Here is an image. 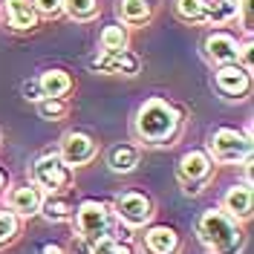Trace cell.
Instances as JSON below:
<instances>
[{"mask_svg":"<svg viewBox=\"0 0 254 254\" xmlns=\"http://www.w3.org/2000/svg\"><path fill=\"white\" fill-rule=\"evenodd\" d=\"M133 130H136V139L147 147H171L182 130V113L168 98L153 95L136 110Z\"/></svg>","mask_w":254,"mask_h":254,"instance_id":"obj_1","label":"cell"},{"mask_svg":"<svg viewBox=\"0 0 254 254\" xmlns=\"http://www.w3.org/2000/svg\"><path fill=\"white\" fill-rule=\"evenodd\" d=\"M196 237L211 254H240L246 246V234L240 220L225 214L222 208H208L196 220Z\"/></svg>","mask_w":254,"mask_h":254,"instance_id":"obj_2","label":"cell"},{"mask_svg":"<svg viewBox=\"0 0 254 254\" xmlns=\"http://www.w3.org/2000/svg\"><path fill=\"white\" fill-rule=\"evenodd\" d=\"M211 159L220 165H240L252 159V133H240L234 127H220L214 130L208 142Z\"/></svg>","mask_w":254,"mask_h":254,"instance_id":"obj_3","label":"cell"},{"mask_svg":"<svg viewBox=\"0 0 254 254\" xmlns=\"http://www.w3.org/2000/svg\"><path fill=\"white\" fill-rule=\"evenodd\" d=\"M72 220H75V231L81 237H87L90 243H98V240L110 237L116 214L104 202H98V199H84V202H78Z\"/></svg>","mask_w":254,"mask_h":254,"instance_id":"obj_4","label":"cell"},{"mask_svg":"<svg viewBox=\"0 0 254 254\" xmlns=\"http://www.w3.org/2000/svg\"><path fill=\"white\" fill-rule=\"evenodd\" d=\"M32 185H38L47 193H58L72 185V168L58 153H44L32 165Z\"/></svg>","mask_w":254,"mask_h":254,"instance_id":"obj_5","label":"cell"},{"mask_svg":"<svg viewBox=\"0 0 254 254\" xmlns=\"http://www.w3.org/2000/svg\"><path fill=\"white\" fill-rule=\"evenodd\" d=\"M211 171H214V159L205 150H188L176 162V179H179L182 190L190 196H196L205 188V182L211 179Z\"/></svg>","mask_w":254,"mask_h":254,"instance_id":"obj_6","label":"cell"},{"mask_svg":"<svg viewBox=\"0 0 254 254\" xmlns=\"http://www.w3.org/2000/svg\"><path fill=\"white\" fill-rule=\"evenodd\" d=\"M113 214H116V220L125 222L127 228H142L153 220V202H150V196H144L139 190H125V193L116 196Z\"/></svg>","mask_w":254,"mask_h":254,"instance_id":"obj_7","label":"cell"},{"mask_svg":"<svg viewBox=\"0 0 254 254\" xmlns=\"http://www.w3.org/2000/svg\"><path fill=\"white\" fill-rule=\"evenodd\" d=\"M98 153V144L90 133L84 130H66L61 136V150L58 156L69 165V168H81V165H90Z\"/></svg>","mask_w":254,"mask_h":254,"instance_id":"obj_8","label":"cell"},{"mask_svg":"<svg viewBox=\"0 0 254 254\" xmlns=\"http://www.w3.org/2000/svg\"><path fill=\"white\" fill-rule=\"evenodd\" d=\"M214 87L220 90V95L225 98H246L249 90H252V72L249 69H243L237 61L234 64H222L217 66V72H214Z\"/></svg>","mask_w":254,"mask_h":254,"instance_id":"obj_9","label":"cell"},{"mask_svg":"<svg viewBox=\"0 0 254 254\" xmlns=\"http://www.w3.org/2000/svg\"><path fill=\"white\" fill-rule=\"evenodd\" d=\"M202 52H205V58L214 64V66L234 64L237 61V52H240V41L231 35V32L214 29L205 41H202Z\"/></svg>","mask_w":254,"mask_h":254,"instance_id":"obj_10","label":"cell"},{"mask_svg":"<svg viewBox=\"0 0 254 254\" xmlns=\"http://www.w3.org/2000/svg\"><path fill=\"white\" fill-rule=\"evenodd\" d=\"M93 69L107 72V75H136V72H139V55H133L130 49L98 52L93 58Z\"/></svg>","mask_w":254,"mask_h":254,"instance_id":"obj_11","label":"cell"},{"mask_svg":"<svg viewBox=\"0 0 254 254\" xmlns=\"http://www.w3.org/2000/svg\"><path fill=\"white\" fill-rule=\"evenodd\" d=\"M41 199H44V190L26 182V185H15L6 193V208L15 211L17 217H35L41 211Z\"/></svg>","mask_w":254,"mask_h":254,"instance_id":"obj_12","label":"cell"},{"mask_svg":"<svg viewBox=\"0 0 254 254\" xmlns=\"http://www.w3.org/2000/svg\"><path fill=\"white\" fill-rule=\"evenodd\" d=\"M252 205H254V193H252V182H237L225 190L222 196V211L231 214L234 220H249L252 217Z\"/></svg>","mask_w":254,"mask_h":254,"instance_id":"obj_13","label":"cell"},{"mask_svg":"<svg viewBox=\"0 0 254 254\" xmlns=\"http://www.w3.org/2000/svg\"><path fill=\"white\" fill-rule=\"evenodd\" d=\"M144 252L147 254H176L179 252V234L171 225H150L144 231Z\"/></svg>","mask_w":254,"mask_h":254,"instance_id":"obj_14","label":"cell"},{"mask_svg":"<svg viewBox=\"0 0 254 254\" xmlns=\"http://www.w3.org/2000/svg\"><path fill=\"white\" fill-rule=\"evenodd\" d=\"M6 20L17 32H29L38 26V12L32 0H6Z\"/></svg>","mask_w":254,"mask_h":254,"instance_id":"obj_15","label":"cell"},{"mask_svg":"<svg viewBox=\"0 0 254 254\" xmlns=\"http://www.w3.org/2000/svg\"><path fill=\"white\" fill-rule=\"evenodd\" d=\"M136 165H139V147L136 144L122 142V144H113L107 150V168L113 174H133Z\"/></svg>","mask_w":254,"mask_h":254,"instance_id":"obj_16","label":"cell"},{"mask_svg":"<svg viewBox=\"0 0 254 254\" xmlns=\"http://www.w3.org/2000/svg\"><path fill=\"white\" fill-rule=\"evenodd\" d=\"M38 214H44V220L49 222H69L72 214H75V205H72L69 196H64V190H58V193H49V196L41 199V211Z\"/></svg>","mask_w":254,"mask_h":254,"instance_id":"obj_17","label":"cell"},{"mask_svg":"<svg viewBox=\"0 0 254 254\" xmlns=\"http://www.w3.org/2000/svg\"><path fill=\"white\" fill-rule=\"evenodd\" d=\"M153 15L150 0H119V20L125 26H144Z\"/></svg>","mask_w":254,"mask_h":254,"instance_id":"obj_18","label":"cell"},{"mask_svg":"<svg viewBox=\"0 0 254 254\" xmlns=\"http://www.w3.org/2000/svg\"><path fill=\"white\" fill-rule=\"evenodd\" d=\"M38 84H41L44 95H55V98H64L72 90V78H69L66 69H47V72L38 75Z\"/></svg>","mask_w":254,"mask_h":254,"instance_id":"obj_19","label":"cell"},{"mask_svg":"<svg viewBox=\"0 0 254 254\" xmlns=\"http://www.w3.org/2000/svg\"><path fill=\"white\" fill-rule=\"evenodd\" d=\"M237 3L240 0H208L205 23H211V26H222V23L234 20V17H237Z\"/></svg>","mask_w":254,"mask_h":254,"instance_id":"obj_20","label":"cell"},{"mask_svg":"<svg viewBox=\"0 0 254 254\" xmlns=\"http://www.w3.org/2000/svg\"><path fill=\"white\" fill-rule=\"evenodd\" d=\"M98 44H101V52L127 49V26L125 23H110V26H104L101 35H98Z\"/></svg>","mask_w":254,"mask_h":254,"instance_id":"obj_21","label":"cell"},{"mask_svg":"<svg viewBox=\"0 0 254 254\" xmlns=\"http://www.w3.org/2000/svg\"><path fill=\"white\" fill-rule=\"evenodd\" d=\"M101 12L98 0H64V15H69L78 23H87V20H95Z\"/></svg>","mask_w":254,"mask_h":254,"instance_id":"obj_22","label":"cell"},{"mask_svg":"<svg viewBox=\"0 0 254 254\" xmlns=\"http://www.w3.org/2000/svg\"><path fill=\"white\" fill-rule=\"evenodd\" d=\"M174 9L185 23H205L208 0H174Z\"/></svg>","mask_w":254,"mask_h":254,"instance_id":"obj_23","label":"cell"},{"mask_svg":"<svg viewBox=\"0 0 254 254\" xmlns=\"http://www.w3.org/2000/svg\"><path fill=\"white\" fill-rule=\"evenodd\" d=\"M35 104H38V116L47 119V122H61L64 116H66V101H64V98L44 95V98H38Z\"/></svg>","mask_w":254,"mask_h":254,"instance_id":"obj_24","label":"cell"},{"mask_svg":"<svg viewBox=\"0 0 254 254\" xmlns=\"http://www.w3.org/2000/svg\"><path fill=\"white\" fill-rule=\"evenodd\" d=\"M17 231H20L17 214L15 211H9V208H0V249L9 246V243L17 237Z\"/></svg>","mask_w":254,"mask_h":254,"instance_id":"obj_25","label":"cell"},{"mask_svg":"<svg viewBox=\"0 0 254 254\" xmlns=\"http://www.w3.org/2000/svg\"><path fill=\"white\" fill-rule=\"evenodd\" d=\"M90 254H130V246L122 243V240H110L107 237V240H98Z\"/></svg>","mask_w":254,"mask_h":254,"instance_id":"obj_26","label":"cell"},{"mask_svg":"<svg viewBox=\"0 0 254 254\" xmlns=\"http://www.w3.org/2000/svg\"><path fill=\"white\" fill-rule=\"evenodd\" d=\"M38 17H58L64 15V0H32Z\"/></svg>","mask_w":254,"mask_h":254,"instance_id":"obj_27","label":"cell"},{"mask_svg":"<svg viewBox=\"0 0 254 254\" xmlns=\"http://www.w3.org/2000/svg\"><path fill=\"white\" fill-rule=\"evenodd\" d=\"M93 246H95V243H90L87 237L75 234V237H72V249H69V254H90V252H93Z\"/></svg>","mask_w":254,"mask_h":254,"instance_id":"obj_28","label":"cell"},{"mask_svg":"<svg viewBox=\"0 0 254 254\" xmlns=\"http://www.w3.org/2000/svg\"><path fill=\"white\" fill-rule=\"evenodd\" d=\"M237 15L243 17V26L252 32V0H240L237 3Z\"/></svg>","mask_w":254,"mask_h":254,"instance_id":"obj_29","label":"cell"},{"mask_svg":"<svg viewBox=\"0 0 254 254\" xmlns=\"http://www.w3.org/2000/svg\"><path fill=\"white\" fill-rule=\"evenodd\" d=\"M23 98H29V101H38V98H44L38 78H32V81H26V84H23Z\"/></svg>","mask_w":254,"mask_h":254,"instance_id":"obj_30","label":"cell"},{"mask_svg":"<svg viewBox=\"0 0 254 254\" xmlns=\"http://www.w3.org/2000/svg\"><path fill=\"white\" fill-rule=\"evenodd\" d=\"M38 254H66V252H64V246H58V243H44Z\"/></svg>","mask_w":254,"mask_h":254,"instance_id":"obj_31","label":"cell"},{"mask_svg":"<svg viewBox=\"0 0 254 254\" xmlns=\"http://www.w3.org/2000/svg\"><path fill=\"white\" fill-rule=\"evenodd\" d=\"M3 188H6V174L0 171V193H3Z\"/></svg>","mask_w":254,"mask_h":254,"instance_id":"obj_32","label":"cell"}]
</instances>
